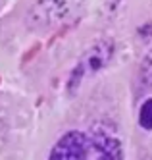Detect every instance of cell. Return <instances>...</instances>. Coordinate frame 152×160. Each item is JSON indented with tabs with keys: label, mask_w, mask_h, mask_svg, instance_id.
Instances as JSON below:
<instances>
[{
	"label": "cell",
	"mask_w": 152,
	"mask_h": 160,
	"mask_svg": "<svg viewBox=\"0 0 152 160\" xmlns=\"http://www.w3.org/2000/svg\"><path fill=\"white\" fill-rule=\"evenodd\" d=\"M139 123L145 129H152V98L145 100V104L141 106V112H139Z\"/></svg>",
	"instance_id": "cell-5"
},
{
	"label": "cell",
	"mask_w": 152,
	"mask_h": 160,
	"mask_svg": "<svg viewBox=\"0 0 152 160\" xmlns=\"http://www.w3.org/2000/svg\"><path fill=\"white\" fill-rule=\"evenodd\" d=\"M85 0H39L33 6L29 21L37 25H56L75 14Z\"/></svg>",
	"instance_id": "cell-1"
},
{
	"label": "cell",
	"mask_w": 152,
	"mask_h": 160,
	"mask_svg": "<svg viewBox=\"0 0 152 160\" xmlns=\"http://www.w3.org/2000/svg\"><path fill=\"white\" fill-rule=\"evenodd\" d=\"M141 75H143V79H145V83L152 85V47H150V50L145 54V58H143Z\"/></svg>",
	"instance_id": "cell-6"
},
{
	"label": "cell",
	"mask_w": 152,
	"mask_h": 160,
	"mask_svg": "<svg viewBox=\"0 0 152 160\" xmlns=\"http://www.w3.org/2000/svg\"><path fill=\"white\" fill-rule=\"evenodd\" d=\"M91 137L83 131H67L52 148L48 160H87Z\"/></svg>",
	"instance_id": "cell-3"
},
{
	"label": "cell",
	"mask_w": 152,
	"mask_h": 160,
	"mask_svg": "<svg viewBox=\"0 0 152 160\" xmlns=\"http://www.w3.org/2000/svg\"><path fill=\"white\" fill-rule=\"evenodd\" d=\"M112 54H114V42L112 41H98L95 47L85 54L83 62L73 70L71 79H69V89L75 91L79 81H81V77L85 73H96L102 68H106L112 60Z\"/></svg>",
	"instance_id": "cell-2"
},
{
	"label": "cell",
	"mask_w": 152,
	"mask_h": 160,
	"mask_svg": "<svg viewBox=\"0 0 152 160\" xmlns=\"http://www.w3.org/2000/svg\"><path fill=\"white\" fill-rule=\"evenodd\" d=\"M91 147L96 160H121V143L106 129H95L91 133Z\"/></svg>",
	"instance_id": "cell-4"
}]
</instances>
